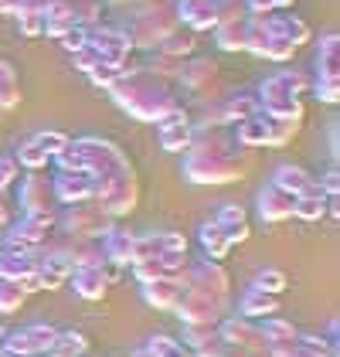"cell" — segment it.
<instances>
[{"label": "cell", "mask_w": 340, "mask_h": 357, "mask_svg": "<svg viewBox=\"0 0 340 357\" xmlns=\"http://www.w3.org/2000/svg\"><path fill=\"white\" fill-rule=\"evenodd\" d=\"M55 330H45V327H31L28 333H14L10 337V351L7 354H38V351H48L55 344Z\"/></svg>", "instance_id": "cell-1"}, {"label": "cell", "mask_w": 340, "mask_h": 357, "mask_svg": "<svg viewBox=\"0 0 340 357\" xmlns=\"http://www.w3.org/2000/svg\"><path fill=\"white\" fill-rule=\"evenodd\" d=\"M52 351H55V357H68V354H85L88 351V340H85L82 333H61V337H55V344H52Z\"/></svg>", "instance_id": "cell-2"}, {"label": "cell", "mask_w": 340, "mask_h": 357, "mask_svg": "<svg viewBox=\"0 0 340 357\" xmlns=\"http://www.w3.org/2000/svg\"><path fill=\"white\" fill-rule=\"evenodd\" d=\"M272 310H276V300H272V296H249V300H245V313H249V317L272 313Z\"/></svg>", "instance_id": "cell-3"}, {"label": "cell", "mask_w": 340, "mask_h": 357, "mask_svg": "<svg viewBox=\"0 0 340 357\" xmlns=\"http://www.w3.org/2000/svg\"><path fill=\"white\" fill-rule=\"evenodd\" d=\"M258 286H265L269 293H279L286 286V279L279 273H258ZM265 289H262V293H265Z\"/></svg>", "instance_id": "cell-4"}, {"label": "cell", "mask_w": 340, "mask_h": 357, "mask_svg": "<svg viewBox=\"0 0 340 357\" xmlns=\"http://www.w3.org/2000/svg\"><path fill=\"white\" fill-rule=\"evenodd\" d=\"M0 333H3V327H0Z\"/></svg>", "instance_id": "cell-5"}]
</instances>
